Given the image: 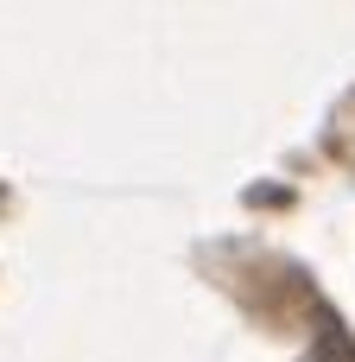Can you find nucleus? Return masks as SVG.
<instances>
[{
    "label": "nucleus",
    "mask_w": 355,
    "mask_h": 362,
    "mask_svg": "<svg viewBox=\"0 0 355 362\" xmlns=\"http://www.w3.org/2000/svg\"><path fill=\"white\" fill-rule=\"evenodd\" d=\"M311 362H355V344L343 337V331H324V344L311 350Z\"/></svg>",
    "instance_id": "f257e3e1"
}]
</instances>
